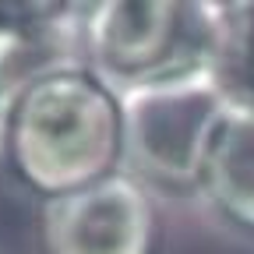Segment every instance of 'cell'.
<instances>
[{
  "instance_id": "obj_4",
  "label": "cell",
  "mask_w": 254,
  "mask_h": 254,
  "mask_svg": "<svg viewBox=\"0 0 254 254\" xmlns=\"http://www.w3.org/2000/svg\"><path fill=\"white\" fill-rule=\"evenodd\" d=\"M43 244L50 254H148L152 205L131 177L110 173L43 205Z\"/></svg>"
},
{
  "instance_id": "obj_6",
  "label": "cell",
  "mask_w": 254,
  "mask_h": 254,
  "mask_svg": "<svg viewBox=\"0 0 254 254\" xmlns=\"http://www.w3.org/2000/svg\"><path fill=\"white\" fill-rule=\"evenodd\" d=\"M205 7H208L205 71L233 106L254 110V4H205Z\"/></svg>"
},
{
  "instance_id": "obj_3",
  "label": "cell",
  "mask_w": 254,
  "mask_h": 254,
  "mask_svg": "<svg viewBox=\"0 0 254 254\" xmlns=\"http://www.w3.org/2000/svg\"><path fill=\"white\" fill-rule=\"evenodd\" d=\"M120 106V155L138 173L190 187L201 184L208 148L233 113L208 71L152 81L117 95Z\"/></svg>"
},
{
  "instance_id": "obj_5",
  "label": "cell",
  "mask_w": 254,
  "mask_h": 254,
  "mask_svg": "<svg viewBox=\"0 0 254 254\" xmlns=\"http://www.w3.org/2000/svg\"><path fill=\"white\" fill-rule=\"evenodd\" d=\"M201 187L230 219L254 230V110L233 106L219 127L205 159Z\"/></svg>"
},
{
  "instance_id": "obj_7",
  "label": "cell",
  "mask_w": 254,
  "mask_h": 254,
  "mask_svg": "<svg viewBox=\"0 0 254 254\" xmlns=\"http://www.w3.org/2000/svg\"><path fill=\"white\" fill-rule=\"evenodd\" d=\"M7 99V39L0 36V106Z\"/></svg>"
},
{
  "instance_id": "obj_2",
  "label": "cell",
  "mask_w": 254,
  "mask_h": 254,
  "mask_svg": "<svg viewBox=\"0 0 254 254\" xmlns=\"http://www.w3.org/2000/svg\"><path fill=\"white\" fill-rule=\"evenodd\" d=\"M208 7L170 0H117L85 7V71L113 95L205 71Z\"/></svg>"
},
{
  "instance_id": "obj_1",
  "label": "cell",
  "mask_w": 254,
  "mask_h": 254,
  "mask_svg": "<svg viewBox=\"0 0 254 254\" xmlns=\"http://www.w3.org/2000/svg\"><path fill=\"white\" fill-rule=\"evenodd\" d=\"M0 131L21 177L50 198L110 177L120 159L117 95L88 71L32 81L0 113Z\"/></svg>"
}]
</instances>
